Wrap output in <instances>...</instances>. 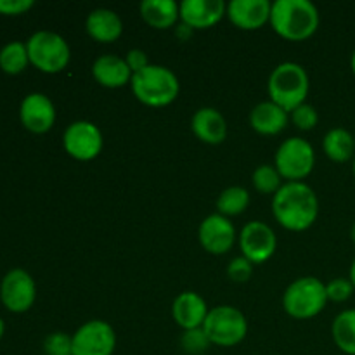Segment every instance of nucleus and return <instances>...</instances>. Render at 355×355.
I'll list each match as a JSON object with an SVG mask.
<instances>
[{
    "instance_id": "f257e3e1",
    "label": "nucleus",
    "mask_w": 355,
    "mask_h": 355,
    "mask_svg": "<svg viewBox=\"0 0 355 355\" xmlns=\"http://www.w3.org/2000/svg\"><path fill=\"white\" fill-rule=\"evenodd\" d=\"M272 214L281 227L291 232L307 231L318 220V194L304 182L284 184L272 198Z\"/></svg>"
},
{
    "instance_id": "f03ea898",
    "label": "nucleus",
    "mask_w": 355,
    "mask_h": 355,
    "mask_svg": "<svg viewBox=\"0 0 355 355\" xmlns=\"http://www.w3.org/2000/svg\"><path fill=\"white\" fill-rule=\"evenodd\" d=\"M272 30L290 42H304L319 28V10L311 0H277L269 19Z\"/></svg>"
},
{
    "instance_id": "7ed1b4c3",
    "label": "nucleus",
    "mask_w": 355,
    "mask_h": 355,
    "mask_svg": "<svg viewBox=\"0 0 355 355\" xmlns=\"http://www.w3.org/2000/svg\"><path fill=\"white\" fill-rule=\"evenodd\" d=\"M130 87L139 103L149 107H165L179 97L180 83L172 69L159 64H149L132 75Z\"/></svg>"
},
{
    "instance_id": "20e7f679",
    "label": "nucleus",
    "mask_w": 355,
    "mask_h": 355,
    "mask_svg": "<svg viewBox=\"0 0 355 355\" xmlns=\"http://www.w3.org/2000/svg\"><path fill=\"white\" fill-rule=\"evenodd\" d=\"M309 85L311 83L304 66L298 62H283L270 73L267 90L274 104L283 107L286 113H293L298 106L305 104Z\"/></svg>"
},
{
    "instance_id": "39448f33",
    "label": "nucleus",
    "mask_w": 355,
    "mask_h": 355,
    "mask_svg": "<svg viewBox=\"0 0 355 355\" xmlns=\"http://www.w3.org/2000/svg\"><path fill=\"white\" fill-rule=\"evenodd\" d=\"M328 304L326 284L318 277H298L286 288L283 295V307L290 318L305 321L324 311Z\"/></svg>"
},
{
    "instance_id": "423d86ee",
    "label": "nucleus",
    "mask_w": 355,
    "mask_h": 355,
    "mask_svg": "<svg viewBox=\"0 0 355 355\" xmlns=\"http://www.w3.org/2000/svg\"><path fill=\"white\" fill-rule=\"evenodd\" d=\"M201 328L207 333L211 345L217 347H234L248 335V321L245 314L231 305L211 309Z\"/></svg>"
},
{
    "instance_id": "0eeeda50",
    "label": "nucleus",
    "mask_w": 355,
    "mask_h": 355,
    "mask_svg": "<svg viewBox=\"0 0 355 355\" xmlns=\"http://www.w3.org/2000/svg\"><path fill=\"white\" fill-rule=\"evenodd\" d=\"M30 62L40 71L54 75L62 71L71 59L69 45L54 31H37L26 42Z\"/></svg>"
},
{
    "instance_id": "6e6552de",
    "label": "nucleus",
    "mask_w": 355,
    "mask_h": 355,
    "mask_svg": "<svg viewBox=\"0 0 355 355\" xmlns=\"http://www.w3.org/2000/svg\"><path fill=\"white\" fill-rule=\"evenodd\" d=\"M315 165L314 148L302 137L286 139L276 153V170L288 182H302Z\"/></svg>"
},
{
    "instance_id": "1a4fd4ad",
    "label": "nucleus",
    "mask_w": 355,
    "mask_h": 355,
    "mask_svg": "<svg viewBox=\"0 0 355 355\" xmlns=\"http://www.w3.org/2000/svg\"><path fill=\"white\" fill-rule=\"evenodd\" d=\"M71 343L73 355H113L116 349V335L106 321L94 319L76 329Z\"/></svg>"
},
{
    "instance_id": "9d476101",
    "label": "nucleus",
    "mask_w": 355,
    "mask_h": 355,
    "mask_svg": "<svg viewBox=\"0 0 355 355\" xmlns=\"http://www.w3.org/2000/svg\"><path fill=\"white\" fill-rule=\"evenodd\" d=\"M62 146L71 158L78 162H90L97 158L103 149V134L92 121H75L64 130Z\"/></svg>"
},
{
    "instance_id": "9b49d317",
    "label": "nucleus",
    "mask_w": 355,
    "mask_h": 355,
    "mask_svg": "<svg viewBox=\"0 0 355 355\" xmlns=\"http://www.w3.org/2000/svg\"><path fill=\"white\" fill-rule=\"evenodd\" d=\"M239 248L252 263H266L277 248V238L272 229L259 220L248 222L239 234Z\"/></svg>"
},
{
    "instance_id": "f8f14e48",
    "label": "nucleus",
    "mask_w": 355,
    "mask_h": 355,
    "mask_svg": "<svg viewBox=\"0 0 355 355\" xmlns=\"http://www.w3.org/2000/svg\"><path fill=\"white\" fill-rule=\"evenodd\" d=\"M0 298L10 312L21 314V312L30 311L37 298V286H35L33 277L23 269H14L7 272L0 284Z\"/></svg>"
},
{
    "instance_id": "ddd939ff",
    "label": "nucleus",
    "mask_w": 355,
    "mask_h": 355,
    "mask_svg": "<svg viewBox=\"0 0 355 355\" xmlns=\"http://www.w3.org/2000/svg\"><path fill=\"white\" fill-rule=\"evenodd\" d=\"M201 246L211 255H225L236 243V227L227 217L220 214L208 215L198 231Z\"/></svg>"
},
{
    "instance_id": "4468645a",
    "label": "nucleus",
    "mask_w": 355,
    "mask_h": 355,
    "mask_svg": "<svg viewBox=\"0 0 355 355\" xmlns=\"http://www.w3.org/2000/svg\"><path fill=\"white\" fill-rule=\"evenodd\" d=\"M19 118L24 128L33 134H45L55 121V107L44 94H30L23 99L19 107Z\"/></svg>"
},
{
    "instance_id": "2eb2a0df",
    "label": "nucleus",
    "mask_w": 355,
    "mask_h": 355,
    "mask_svg": "<svg viewBox=\"0 0 355 355\" xmlns=\"http://www.w3.org/2000/svg\"><path fill=\"white\" fill-rule=\"evenodd\" d=\"M227 12L222 0H184L179 6L180 21L193 30H208L215 26Z\"/></svg>"
},
{
    "instance_id": "dca6fc26",
    "label": "nucleus",
    "mask_w": 355,
    "mask_h": 355,
    "mask_svg": "<svg viewBox=\"0 0 355 355\" xmlns=\"http://www.w3.org/2000/svg\"><path fill=\"white\" fill-rule=\"evenodd\" d=\"M270 9L269 0H232L227 3L225 16L239 30L253 31L269 23Z\"/></svg>"
},
{
    "instance_id": "f3484780",
    "label": "nucleus",
    "mask_w": 355,
    "mask_h": 355,
    "mask_svg": "<svg viewBox=\"0 0 355 355\" xmlns=\"http://www.w3.org/2000/svg\"><path fill=\"white\" fill-rule=\"evenodd\" d=\"M208 305L203 297L194 291H184L173 300L172 315L173 321L187 331V329L201 328L208 315Z\"/></svg>"
},
{
    "instance_id": "a211bd4d",
    "label": "nucleus",
    "mask_w": 355,
    "mask_h": 355,
    "mask_svg": "<svg viewBox=\"0 0 355 355\" xmlns=\"http://www.w3.org/2000/svg\"><path fill=\"white\" fill-rule=\"evenodd\" d=\"M191 128H193L194 135L201 142H207V144L211 146L222 144L227 137L225 118L215 107H201V110H198L194 113L193 120H191Z\"/></svg>"
},
{
    "instance_id": "6ab92c4d",
    "label": "nucleus",
    "mask_w": 355,
    "mask_h": 355,
    "mask_svg": "<svg viewBox=\"0 0 355 355\" xmlns=\"http://www.w3.org/2000/svg\"><path fill=\"white\" fill-rule=\"evenodd\" d=\"M92 75L99 85L106 89H120V87L130 83L132 75L128 64L123 58L114 54H104L96 59L92 64Z\"/></svg>"
},
{
    "instance_id": "aec40b11",
    "label": "nucleus",
    "mask_w": 355,
    "mask_h": 355,
    "mask_svg": "<svg viewBox=\"0 0 355 355\" xmlns=\"http://www.w3.org/2000/svg\"><path fill=\"white\" fill-rule=\"evenodd\" d=\"M85 28L90 38L96 42L111 44V42H116L123 33V21L114 10L96 9L87 17Z\"/></svg>"
},
{
    "instance_id": "412c9836",
    "label": "nucleus",
    "mask_w": 355,
    "mask_h": 355,
    "mask_svg": "<svg viewBox=\"0 0 355 355\" xmlns=\"http://www.w3.org/2000/svg\"><path fill=\"white\" fill-rule=\"evenodd\" d=\"M250 125L260 135H277L286 128L288 113L272 101H266L252 110Z\"/></svg>"
},
{
    "instance_id": "4be33fe9",
    "label": "nucleus",
    "mask_w": 355,
    "mask_h": 355,
    "mask_svg": "<svg viewBox=\"0 0 355 355\" xmlns=\"http://www.w3.org/2000/svg\"><path fill=\"white\" fill-rule=\"evenodd\" d=\"M141 16L155 30L175 28L180 17L179 3L173 0H144L141 3Z\"/></svg>"
},
{
    "instance_id": "5701e85b",
    "label": "nucleus",
    "mask_w": 355,
    "mask_h": 355,
    "mask_svg": "<svg viewBox=\"0 0 355 355\" xmlns=\"http://www.w3.org/2000/svg\"><path fill=\"white\" fill-rule=\"evenodd\" d=\"M322 149L331 162L345 163L355 158V139L345 128H333L322 139Z\"/></svg>"
},
{
    "instance_id": "b1692460",
    "label": "nucleus",
    "mask_w": 355,
    "mask_h": 355,
    "mask_svg": "<svg viewBox=\"0 0 355 355\" xmlns=\"http://www.w3.org/2000/svg\"><path fill=\"white\" fill-rule=\"evenodd\" d=\"M336 347L347 355H355V309L340 312L331 324Z\"/></svg>"
},
{
    "instance_id": "393cba45",
    "label": "nucleus",
    "mask_w": 355,
    "mask_h": 355,
    "mask_svg": "<svg viewBox=\"0 0 355 355\" xmlns=\"http://www.w3.org/2000/svg\"><path fill=\"white\" fill-rule=\"evenodd\" d=\"M250 205V194L245 187L232 186L222 191V194L217 200V210L218 214L224 217H236L241 215L243 211L248 208Z\"/></svg>"
},
{
    "instance_id": "a878e982",
    "label": "nucleus",
    "mask_w": 355,
    "mask_h": 355,
    "mask_svg": "<svg viewBox=\"0 0 355 355\" xmlns=\"http://www.w3.org/2000/svg\"><path fill=\"white\" fill-rule=\"evenodd\" d=\"M30 62L26 45L21 42H10L0 51V68L9 75H19Z\"/></svg>"
},
{
    "instance_id": "bb28decb",
    "label": "nucleus",
    "mask_w": 355,
    "mask_h": 355,
    "mask_svg": "<svg viewBox=\"0 0 355 355\" xmlns=\"http://www.w3.org/2000/svg\"><path fill=\"white\" fill-rule=\"evenodd\" d=\"M281 179L279 172L276 166L272 165H260L259 168L253 172L252 182L255 189L262 194H276L281 189Z\"/></svg>"
},
{
    "instance_id": "cd10ccee",
    "label": "nucleus",
    "mask_w": 355,
    "mask_h": 355,
    "mask_svg": "<svg viewBox=\"0 0 355 355\" xmlns=\"http://www.w3.org/2000/svg\"><path fill=\"white\" fill-rule=\"evenodd\" d=\"M210 340H208L207 333L203 331V328L196 329H187L180 336V347L186 354L189 355H201L208 350L210 347Z\"/></svg>"
},
{
    "instance_id": "c85d7f7f",
    "label": "nucleus",
    "mask_w": 355,
    "mask_h": 355,
    "mask_svg": "<svg viewBox=\"0 0 355 355\" xmlns=\"http://www.w3.org/2000/svg\"><path fill=\"white\" fill-rule=\"evenodd\" d=\"M44 350L47 355H73L71 336L61 331L52 333L45 338Z\"/></svg>"
},
{
    "instance_id": "c756f323",
    "label": "nucleus",
    "mask_w": 355,
    "mask_h": 355,
    "mask_svg": "<svg viewBox=\"0 0 355 355\" xmlns=\"http://www.w3.org/2000/svg\"><path fill=\"white\" fill-rule=\"evenodd\" d=\"M291 121L297 125V128H300V130H304V132H309V130H312L315 125H318L319 114H318V111H315L314 106H311V104L305 103V104H302V106H298L297 110L291 113Z\"/></svg>"
},
{
    "instance_id": "7c9ffc66",
    "label": "nucleus",
    "mask_w": 355,
    "mask_h": 355,
    "mask_svg": "<svg viewBox=\"0 0 355 355\" xmlns=\"http://www.w3.org/2000/svg\"><path fill=\"white\" fill-rule=\"evenodd\" d=\"M354 291H355L354 284L350 283V279H345V277H336V279L329 281V283L326 284V295H328V300L336 302V304L349 300V298L352 297Z\"/></svg>"
},
{
    "instance_id": "2f4dec72",
    "label": "nucleus",
    "mask_w": 355,
    "mask_h": 355,
    "mask_svg": "<svg viewBox=\"0 0 355 355\" xmlns=\"http://www.w3.org/2000/svg\"><path fill=\"white\" fill-rule=\"evenodd\" d=\"M253 274V263L245 257H238L232 259L231 263L227 266V276L236 283H246Z\"/></svg>"
},
{
    "instance_id": "473e14b6",
    "label": "nucleus",
    "mask_w": 355,
    "mask_h": 355,
    "mask_svg": "<svg viewBox=\"0 0 355 355\" xmlns=\"http://www.w3.org/2000/svg\"><path fill=\"white\" fill-rule=\"evenodd\" d=\"M33 0H0V14L19 16L33 7Z\"/></svg>"
},
{
    "instance_id": "72a5a7b5",
    "label": "nucleus",
    "mask_w": 355,
    "mask_h": 355,
    "mask_svg": "<svg viewBox=\"0 0 355 355\" xmlns=\"http://www.w3.org/2000/svg\"><path fill=\"white\" fill-rule=\"evenodd\" d=\"M125 62H127L128 68H130V71L134 73V75L149 66L148 54H146L144 51H141V49H132V51H128L127 58H125Z\"/></svg>"
},
{
    "instance_id": "f704fd0d",
    "label": "nucleus",
    "mask_w": 355,
    "mask_h": 355,
    "mask_svg": "<svg viewBox=\"0 0 355 355\" xmlns=\"http://www.w3.org/2000/svg\"><path fill=\"white\" fill-rule=\"evenodd\" d=\"M193 31H194L193 28H189V26H187V24L180 23L179 26H175V37L179 38V40L186 42V40H189L191 35H193Z\"/></svg>"
},
{
    "instance_id": "c9c22d12",
    "label": "nucleus",
    "mask_w": 355,
    "mask_h": 355,
    "mask_svg": "<svg viewBox=\"0 0 355 355\" xmlns=\"http://www.w3.org/2000/svg\"><path fill=\"white\" fill-rule=\"evenodd\" d=\"M349 279H350V283H352L354 288H355V259H354L352 266H350V276H349Z\"/></svg>"
},
{
    "instance_id": "e433bc0d",
    "label": "nucleus",
    "mask_w": 355,
    "mask_h": 355,
    "mask_svg": "<svg viewBox=\"0 0 355 355\" xmlns=\"http://www.w3.org/2000/svg\"><path fill=\"white\" fill-rule=\"evenodd\" d=\"M350 68H352V73L355 75V51L352 52V58H350Z\"/></svg>"
},
{
    "instance_id": "4c0bfd02",
    "label": "nucleus",
    "mask_w": 355,
    "mask_h": 355,
    "mask_svg": "<svg viewBox=\"0 0 355 355\" xmlns=\"http://www.w3.org/2000/svg\"><path fill=\"white\" fill-rule=\"evenodd\" d=\"M350 238H352V243L355 245V222L352 224V227H350Z\"/></svg>"
},
{
    "instance_id": "58836bf2",
    "label": "nucleus",
    "mask_w": 355,
    "mask_h": 355,
    "mask_svg": "<svg viewBox=\"0 0 355 355\" xmlns=\"http://www.w3.org/2000/svg\"><path fill=\"white\" fill-rule=\"evenodd\" d=\"M3 329H6V326H3V321L0 319V338H2V335H3Z\"/></svg>"
},
{
    "instance_id": "ea45409f",
    "label": "nucleus",
    "mask_w": 355,
    "mask_h": 355,
    "mask_svg": "<svg viewBox=\"0 0 355 355\" xmlns=\"http://www.w3.org/2000/svg\"><path fill=\"white\" fill-rule=\"evenodd\" d=\"M352 170H354V175H355V158H354V165H352Z\"/></svg>"
},
{
    "instance_id": "a19ab883",
    "label": "nucleus",
    "mask_w": 355,
    "mask_h": 355,
    "mask_svg": "<svg viewBox=\"0 0 355 355\" xmlns=\"http://www.w3.org/2000/svg\"><path fill=\"white\" fill-rule=\"evenodd\" d=\"M354 139H355V135H354Z\"/></svg>"
}]
</instances>
